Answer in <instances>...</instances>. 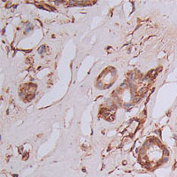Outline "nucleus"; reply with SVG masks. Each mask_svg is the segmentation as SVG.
Instances as JSON below:
<instances>
[{"mask_svg": "<svg viewBox=\"0 0 177 177\" xmlns=\"http://www.w3.org/2000/svg\"><path fill=\"white\" fill-rule=\"evenodd\" d=\"M44 48H45V47H44V46L41 47V48H40V51H39V53H43V52H44V50H43Z\"/></svg>", "mask_w": 177, "mask_h": 177, "instance_id": "f257e3e1", "label": "nucleus"}]
</instances>
